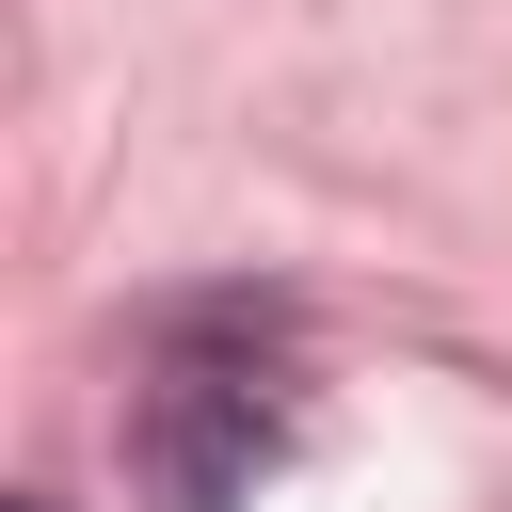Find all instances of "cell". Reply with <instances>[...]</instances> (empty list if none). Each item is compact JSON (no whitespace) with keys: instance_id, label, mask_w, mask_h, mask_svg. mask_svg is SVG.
<instances>
[{"instance_id":"1","label":"cell","mask_w":512,"mask_h":512,"mask_svg":"<svg viewBox=\"0 0 512 512\" xmlns=\"http://www.w3.org/2000/svg\"><path fill=\"white\" fill-rule=\"evenodd\" d=\"M272 464H288L272 368H240V352H160V368H144V400H128V480H144V512H240Z\"/></svg>"},{"instance_id":"2","label":"cell","mask_w":512,"mask_h":512,"mask_svg":"<svg viewBox=\"0 0 512 512\" xmlns=\"http://www.w3.org/2000/svg\"><path fill=\"white\" fill-rule=\"evenodd\" d=\"M16 512H48V496H16Z\"/></svg>"}]
</instances>
